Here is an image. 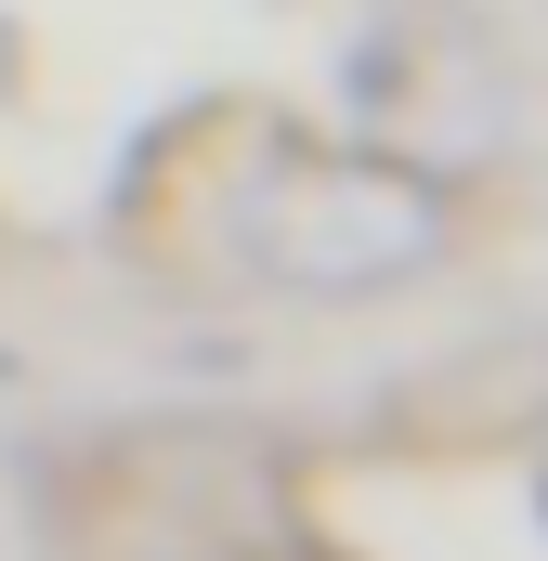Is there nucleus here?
Masks as SVG:
<instances>
[{
  "label": "nucleus",
  "mask_w": 548,
  "mask_h": 561,
  "mask_svg": "<svg viewBox=\"0 0 548 561\" xmlns=\"http://www.w3.org/2000/svg\"><path fill=\"white\" fill-rule=\"evenodd\" d=\"M444 209L406 170H287L262 209V262L287 287H379L392 262H431Z\"/></svg>",
  "instance_id": "obj_1"
}]
</instances>
